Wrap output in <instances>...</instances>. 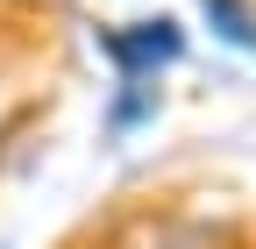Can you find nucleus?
I'll return each instance as SVG.
<instances>
[{
	"label": "nucleus",
	"instance_id": "nucleus-1",
	"mask_svg": "<svg viewBox=\"0 0 256 249\" xmlns=\"http://www.w3.org/2000/svg\"><path fill=\"white\" fill-rule=\"evenodd\" d=\"M100 50H107V64L121 78H164L178 57H185V28H178V14H142V22H128V28H107Z\"/></svg>",
	"mask_w": 256,
	"mask_h": 249
},
{
	"label": "nucleus",
	"instance_id": "nucleus-2",
	"mask_svg": "<svg viewBox=\"0 0 256 249\" xmlns=\"http://www.w3.org/2000/svg\"><path fill=\"white\" fill-rule=\"evenodd\" d=\"M156 78H121V92H114V114H107V136H128L136 121H150L156 114Z\"/></svg>",
	"mask_w": 256,
	"mask_h": 249
},
{
	"label": "nucleus",
	"instance_id": "nucleus-3",
	"mask_svg": "<svg viewBox=\"0 0 256 249\" xmlns=\"http://www.w3.org/2000/svg\"><path fill=\"white\" fill-rule=\"evenodd\" d=\"M200 8H206V28L228 50H256V14L242 8V0H200Z\"/></svg>",
	"mask_w": 256,
	"mask_h": 249
}]
</instances>
